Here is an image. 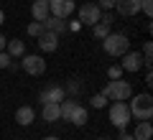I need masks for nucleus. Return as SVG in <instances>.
<instances>
[{
    "label": "nucleus",
    "instance_id": "1",
    "mask_svg": "<svg viewBox=\"0 0 153 140\" xmlns=\"http://www.w3.org/2000/svg\"><path fill=\"white\" fill-rule=\"evenodd\" d=\"M128 110H130V117L135 120H151L153 117V97L148 94V92H143V94H138V97H130L128 99Z\"/></svg>",
    "mask_w": 153,
    "mask_h": 140
},
{
    "label": "nucleus",
    "instance_id": "2",
    "mask_svg": "<svg viewBox=\"0 0 153 140\" xmlns=\"http://www.w3.org/2000/svg\"><path fill=\"white\" fill-rule=\"evenodd\" d=\"M102 49H105L107 56L120 59V56H125L128 51H130V38H128L125 33H110L107 38H102Z\"/></svg>",
    "mask_w": 153,
    "mask_h": 140
},
{
    "label": "nucleus",
    "instance_id": "3",
    "mask_svg": "<svg viewBox=\"0 0 153 140\" xmlns=\"http://www.w3.org/2000/svg\"><path fill=\"white\" fill-rule=\"evenodd\" d=\"M102 94L107 97V102L110 99H112V102H128V99L133 97V87H130V81H125V79H115V81H107V84H105Z\"/></svg>",
    "mask_w": 153,
    "mask_h": 140
},
{
    "label": "nucleus",
    "instance_id": "4",
    "mask_svg": "<svg viewBox=\"0 0 153 140\" xmlns=\"http://www.w3.org/2000/svg\"><path fill=\"white\" fill-rule=\"evenodd\" d=\"M128 122H130V110H128V102H112L110 104V125L117 130H125Z\"/></svg>",
    "mask_w": 153,
    "mask_h": 140
},
{
    "label": "nucleus",
    "instance_id": "5",
    "mask_svg": "<svg viewBox=\"0 0 153 140\" xmlns=\"http://www.w3.org/2000/svg\"><path fill=\"white\" fill-rule=\"evenodd\" d=\"M23 71L31 76H41L46 71V59L44 56H36V54H23V61H21Z\"/></svg>",
    "mask_w": 153,
    "mask_h": 140
},
{
    "label": "nucleus",
    "instance_id": "6",
    "mask_svg": "<svg viewBox=\"0 0 153 140\" xmlns=\"http://www.w3.org/2000/svg\"><path fill=\"white\" fill-rule=\"evenodd\" d=\"M100 18H102V10L97 8V3H84L79 8V23L82 26H97Z\"/></svg>",
    "mask_w": 153,
    "mask_h": 140
},
{
    "label": "nucleus",
    "instance_id": "7",
    "mask_svg": "<svg viewBox=\"0 0 153 140\" xmlns=\"http://www.w3.org/2000/svg\"><path fill=\"white\" fill-rule=\"evenodd\" d=\"M74 0H49V13L54 18H61V21H66V18L74 13Z\"/></svg>",
    "mask_w": 153,
    "mask_h": 140
},
{
    "label": "nucleus",
    "instance_id": "8",
    "mask_svg": "<svg viewBox=\"0 0 153 140\" xmlns=\"http://www.w3.org/2000/svg\"><path fill=\"white\" fill-rule=\"evenodd\" d=\"M61 99H66V92H64V87H56V84H51V87H46V89L41 92L38 102H41V104H46V102H54V104H59Z\"/></svg>",
    "mask_w": 153,
    "mask_h": 140
},
{
    "label": "nucleus",
    "instance_id": "9",
    "mask_svg": "<svg viewBox=\"0 0 153 140\" xmlns=\"http://www.w3.org/2000/svg\"><path fill=\"white\" fill-rule=\"evenodd\" d=\"M38 41V49L44 51V54H54L56 49H59V36L56 33H49V31H44L41 36L36 38Z\"/></svg>",
    "mask_w": 153,
    "mask_h": 140
},
{
    "label": "nucleus",
    "instance_id": "10",
    "mask_svg": "<svg viewBox=\"0 0 153 140\" xmlns=\"http://www.w3.org/2000/svg\"><path fill=\"white\" fill-rule=\"evenodd\" d=\"M115 8L123 18H133L140 13V0H115Z\"/></svg>",
    "mask_w": 153,
    "mask_h": 140
},
{
    "label": "nucleus",
    "instance_id": "11",
    "mask_svg": "<svg viewBox=\"0 0 153 140\" xmlns=\"http://www.w3.org/2000/svg\"><path fill=\"white\" fill-rule=\"evenodd\" d=\"M123 59V71H133V74H135V71H140V66H143V56L138 54V51H128L125 56H120Z\"/></svg>",
    "mask_w": 153,
    "mask_h": 140
},
{
    "label": "nucleus",
    "instance_id": "12",
    "mask_svg": "<svg viewBox=\"0 0 153 140\" xmlns=\"http://www.w3.org/2000/svg\"><path fill=\"white\" fill-rule=\"evenodd\" d=\"M33 120H36V110H33V107L23 104V107H18V110H16V122L21 125V127H28Z\"/></svg>",
    "mask_w": 153,
    "mask_h": 140
},
{
    "label": "nucleus",
    "instance_id": "13",
    "mask_svg": "<svg viewBox=\"0 0 153 140\" xmlns=\"http://www.w3.org/2000/svg\"><path fill=\"white\" fill-rule=\"evenodd\" d=\"M31 16H33V21L44 23L46 18L51 16V13H49V0H36V3L31 5Z\"/></svg>",
    "mask_w": 153,
    "mask_h": 140
},
{
    "label": "nucleus",
    "instance_id": "14",
    "mask_svg": "<svg viewBox=\"0 0 153 140\" xmlns=\"http://www.w3.org/2000/svg\"><path fill=\"white\" fill-rule=\"evenodd\" d=\"M44 31H49V33H56V36H61V33H66V21H61V18H54V16H49L44 21Z\"/></svg>",
    "mask_w": 153,
    "mask_h": 140
},
{
    "label": "nucleus",
    "instance_id": "15",
    "mask_svg": "<svg viewBox=\"0 0 153 140\" xmlns=\"http://www.w3.org/2000/svg\"><path fill=\"white\" fill-rule=\"evenodd\" d=\"M5 54L10 56V59H18V56L26 54V43H23L21 38H10V41L5 43Z\"/></svg>",
    "mask_w": 153,
    "mask_h": 140
},
{
    "label": "nucleus",
    "instance_id": "16",
    "mask_svg": "<svg viewBox=\"0 0 153 140\" xmlns=\"http://www.w3.org/2000/svg\"><path fill=\"white\" fill-rule=\"evenodd\" d=\"M41 117H44V122H56V120H61V115H59V104H54V102L41 104Z\"/></svg>",
    "mask_w": 153,
    "mask_h": 140
},
{
    "label": "nucleus",
    "instance_id": "17",
    "mask_svg": "<svg viewBox=\"0 0 153 140\" xmlns=\"http://www.w3.org/2000/svg\"><path fill=\"white\" fill-rule=\"evenodd\" d=\"M133 138H135V140H151V138H153V125H151V120L138 122V127H135V133H133Z\"/></svg>",
    "mask_w": 153,
    "mask_h": 140
},
{
    "label": "nucleus",
    "instance_id": "18",
    "mask_svg": "<svg viewBox=\"0 0 153 140\" xmlns=\"http://www.w3.org/2000/svg\"><path fill=\"white\" fill-rule=\"evenodd\" d=\"M87 120H89L87 107L76 104V107H74V112H71V117H69V122H71V125H76V127H84V125H87Z\"/></svg>",
    "mask_w": 153,
    "mask_h": 140
},
{
    "label": "nucleus",
    "instance_id": "19",
    "mask_svg": "<svg viewBox=\"0 0 153 140\" xmlns=\"http://www.w3.org/2000/svg\"><path fill=\"white\" fill-rule=\"evenodd\" d=\"M64 92H66V94H79V92H82V81L76 79V76H71V79L66 81V87H64Z\"/></svg>",
    "mask_w": 153,
    "mask_h": 140
},
{
    "label": "nucleus",
    "instance_id": "20",
    "mask_svg": "<svg viewBox=\"0 0 153 140\" xmlns=\"http://www.w3.org/2000/svg\"><path fill=\"white\" fill-rule=\"evenodd\" d=\"M92 33H94V38H107L110 33V26H105V23H97V26H92Z\"/></svg>",
    "mask_w": 153,
    "mask_h": 140
},
{
    "label": "nucleus",
    "instance_id": "21",
    "mask_svg": "<svg viewBox=\"0 0 153 140\" xmlns=\"http://www.w3.org/2000/svg\"><path fill=\"white\" fill-rule=\"evenodd\" d=\"M26 31H28V36H31V38H38L41 33H44V23L33 21V23H28V28H26Z\"/></svg>",
    "mask_w": 153,
    "mask_h": 140
},
{
    "label": "nucleus",
    "instance_id": "22",
    "mask_svg": "<svg viewBox=\"0 0 153 140\" xmlns=\"http://www.w3.org/2000/svg\"><path fill=\"white\" fill-rule=\"evenodd\" d=\"M89 107H94V110H102V107H107V97H105L102 92H100V94H94V97L89 99Z\"/></svg>",
    "mask_w": 153,
    "mask_h": 140
},
{
    "label": "nucleus",
    "instance_id": "23",
    "mask_svg": "<svg viewBox=\"0 0 153 140\" xmlns=\"http://www.w3.org/2000/svg\"><path fill=\"white\" fill-rule=\"evenodd\" d=\"M0 69H16V64H13V59L5 54V51H0Z\"/></svg>",
    "mask_w": 153,
    "mask_h": 140
},
{
    "label": "nucleus",
    "instance_id": "24",
    "mask_svg": "<svg viewBox=\"0 0 153 140\" xmlns=\"http://www.w3.org/2000/svg\"><path fill=\"white\" fill-rule=\"evenodd\" d=\"M107 76H110V81L123 79V66H110V69H107Z\"/></svg>",
    "mask_w": 153,
    "mask_h": 140
},
{
    "label": "nucleus",
    "instance_id": "25",
    "mask_svg": "<svg viewBox=\"0 0 153 140\" xmlns=\"http://www.w3.org/2000/svg\"><path fill=\"white\" fill-rule=\"evenodd\" d=\"M140 13L151 18L153 16V0H140Z\"/></svg>",
    "mask_w": 153,
    "mask_h": 140
},
{
    "label": "nucleus",
    "instance_id": "26",
    "mask_svg": "<svg viewBox=\"0 0 153 140\" xmlns=\"http://www.w3.org/2000/svg\"><path fill=\"white\" fill-rule=\"evenodd\" d=\"M97 8H100V10H112V8H115V0H97Z\"/></svg>",
    "mask_w": 153,
    "mask_h": 140
},
{
    "label": "nucleus",
    "instance_id": "27",
    "mask_svg": "<svg viewBox=\"0 0 153 140\" xmlns=\"http://www.w3.org/2000/svg\"><path fill=\"white\" fill-rule=\"evenodd\" d=\"M100 23H105V26H112V23H115V16H112L110 10H105L102 18H100Z\"/></svg>",
    "mask_w": 153,
    "mask_h": 140
},
{
    "label": "nucleus",
    "instance_id": "28",
    "mask_svg": "<svg viewBox=\"0 0 153 140\" xmlns=\"http://www.w3.org/2000/svg\"><path fill=\"white\" fill-rule=\"evenodd\" d=\"M66 31H71V33H79V31H82V23H79V21H71V23H66Z\"/></svg>",
    "mask_w": 153,
    "mask_h": 140
},
{
    "label": "nucleus",
    "instance_id": "29",
    "mask_svg": "<svg viewBox=\"0 0 153 140\" xmlns=\"http://www.w3.org/2000/svg\"><path fill=\"white\" fill-rule=\"evenodd\" d=\"M5 43H8V38L3 36V33H0V51H5Z\"/></svg>",
    "mask_w": 153,
    "mask_h": 140
},
{
    "label": "nucleus",
    "instance_id": "30",
    "mask_svg": "<svg viewBox=\"0 0 153 140\" xmlns=\"http://www.w3.org/2000/svg\"><path fill=\"white\" fill-rule=\"evenodd\" d=\"M117 140H135V138H133V135H128V133H123V135H120Z\"/></svg>",
    "mask_w": 153,
    "mask_h": 140
},
{
    "label": "nucleus",
    "instance_id": "31",
    "mask_svg": "<svg viewBox=\"0 0 153 140\" xmlns=\"http://www.w3.org/2000/svg\"><path fill=\"white\" fill-rule=\"evenodd\" d=\"M3 23H5V13L0 10V26H3Z\"/></svg>",
    "mask_w": 153,
    "mask_h": 140
},
{
    "label": "nucleus",
    "instance_id": "32",
    "mask_svg": "<svg viewBox=\"0 0 153 140\" xmlns=\"http://www.w3.org/2000/svg\"><path fill=\"white\" fill-rule=\"evenodd\" d=\"M44 140H59V138H56V135H49V138H44Z\"/></svg>",
    "mask_w": 153,
    "mask_h": 140
},
{
    "label": "nucleus",
    "instance_id": "33",
    "mask_svg": "<svg viewBox=\"0 0 153 140\" xmlns=\"http://www.w3.org/2000/svg\"><path fill=\"white\" fill-rule=\"evenodd\" d=\"M94 140H110V138H94Z\"/></svg>",
    "mask_w": 153,
    "mask_h": 140
}]
</instances>
